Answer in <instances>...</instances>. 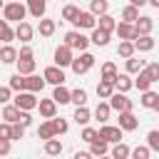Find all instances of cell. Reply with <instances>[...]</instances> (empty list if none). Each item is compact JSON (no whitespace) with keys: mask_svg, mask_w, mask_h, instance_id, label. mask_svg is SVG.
Segmentation results:
<instances>
[{"mask_svg":"<svg viewBox=\"0 0 159 159\" xmlns=\"http://www.w3.org/2000/svg\"><path fill=\"white\" fill-rule=\"evenodd\" d=\"M25 15H27V5H22V2H7L5 7H2V20H7V22H25Z\"/></svg>","mask_w":159,"mask_h":159,"instance_id":"cell-1","label":"cell"},{"mask_svg":"<svg viewBox=\"0 0 159 159\" xmlns=\"http://www.w3.org/2000/svg\"><path fill=\"white\" fill-rule=\"evenodd\" d=\"M12 104H15L20 112H32V109H37L40 99H37L32 92H17V94L12 97Z\"/></svg>","mask_w":159,"mask_h":159,"instance_id":"cell-2","label":"cell"},{"mask_svg":"<svg viewBox=\"0 0 159 159\" xmlns=\"http://www.w3.org/2000/svg\"><path fill=\"white\" fill-rule=\"evenodd\" d=\"M62 45H67L70 50H80V52H84L87 45H89V37H84L80 30H70V32L65 35V42H62Z\"/></svg>","mask_w":159,"mask_h":159,"instance_id":"cell-3","label":"cell"},{"mask_svg":"<svg viewBox=\"0 0 159 159\" xmlns=\"http://www.w3.org/2000/svg\"><path fill=\"white\" fill-rule=\"evenodd\" d=\"M70 67H72V72H75L77 77H80V75H87V72L94 67V55L82 52L80 57H75V60H72V65H70Z\"/></svg>","mask_w":159,"mask_h":159,"instance_id":"cell-4","label":"cell"},{"mask_svg":"<svg viewBox=\"0 0 159 159\" xmlns=\"http://www.w3.org/2000/svg\"><path fill=\"white\" fill-rule=\"evenodd\" d=\"M109 107H112L114 112H119V114H122V112H132V109H134V102H132L127 94L114 92V94L109 97Z\"/></svg>","mask_w":159,"mask_h":159,"instance_id":"cell-5","label":"cell"},{"mask_svg":"<svg viewBox=\"0 0 159 159\" xmlns=\"http://www.w3.org/2000/svg\"><path fill=\"white\" fill-rule=\"evenodd\" d=\"M42 77H45V82H50V84H55V87L65 84V70H62V67H57V65H50V67H45Z\"/></svg>","mask_w":159,"mask_h":159,"instance_id":"cell-6","label":"cell"},{"mask_svg":"<svg viewBox=\"0 0 159 159\" xmlns=\"http://www.w3.org/2000/svg\"><path fill=\"white\" fill-rule=\"evenodd\" d=\"M99 139H104L107 144H119L122 142V129L112 127V124H102L99 127Z\"/></svg>","mask_w":159,"mask_h":159,"instance_id":"cell-7","label":"cell"},{"mask_svg":"<svg viewBox=\"0 0 159 159\" xmlns=\"http://www.w3.org/2000/svg\"><path fill=\"white\" fill-rule=\"evenodd\" d=\"M72 25H75L77 30H94V27H97V17H94L89 10H82Z\"/></svg>","mask_w":159,"mask_h":159,"instance_id":"cell-8","label":"cell"},{"mask_svg":"<svg viewBox=\"0 0 159 159\" xmlns=\"http://www.w3.org/2000/svg\"><path fill=\"white\" fill-rule=\"evenodd\" d=\"M72 60H75V55H72V50H70L67 45H60V47L55 50V65H57V67L65 70V67L72 65Z\"/></svg>","mask_w":159,"mask_h":159,"instance_id":"cell-9","label":"cell"},{"mask_svg":"<svg viewBox=\"0 0 159 159\" xmlns=\"http://www.w3.org/2000/svg\"><path fill=\"white\" fill-rule=\"evenodd\" d=\"M114 32L119 35V40H122V42H134V40L139 37L132 22H117V30H114Z\"/></svg>","mask_w":159,"mask_h":159,"instance_id":"cell-10","label":"cell"},{"mask_svg":"<svg viewBox=\"0 0 159 159\" xmlns=\"http://www.w3.org/2000/svg\"><path fill=\"white\" fill-rule=\"evenodd\" d=\"M122 132H134L139 127V119L134 117V112H122L119 114V124H117Z\"/></svg>","mask_w":159,"mask_h":159,"instance_id":"cell-11","label":"cell"},{"mask_svg":"<svg viewBox=\"0 0 159 159\" xmlns=\"http://www.w3.org/2000/svg\"><path fill=\"white\" fill-rule=\"evenodd\" d=\"M32 35H35V27H32L30 22H20V25L15 27V37H17V40H20L22 45H30Z\"/></svg>","mask_w":159,"mask_h":159,"instance_id":"cell-12","label":"cell"},{"mask_svg":"<svg viewBox=\"0 0 159 159\" xmlns=\"http://www.w3.org/2000/svg\"><path fill=\"white\" fill-rule=\"evenodd\" d=\"M37 109H40V117H45V119H55V114H57V102H55L52 97H50V99H40Z\"/></svg>","mask_w":159,"mask_h":159,"instance_id":"cell-13","label":"cell"},{"mask_svg":"<svg viewBox=\"0 0 159 159\" xmlns=\"http://www.w3.org/2000/svg\"><path fill=\"white\" fill-rule=\"evenodd\" d=\"M45 77H37V75H30V77H25V92H32V94H37V92H42L45 89Z\"/></svg>","mask_w":159,"mask_h":159,"instance_id":"cell-14","label":"cell"},{"mask_svg":"<svg viewBox=\"0 0 159 159\" xmlns=\"http://www.w3.org/2000/svg\"><path fill=\"white\" fill-rule=\"evenodd\" d=\"M112 84H114V89H117V92H122V94H127V92H129V89L134 87V80H132V77H129V75L124 72V75H117Z\"/></svg>","mask_w":159,"mask_h":159,"instance_id":"cell-15","label":"cell"},{"mask_svg":"<svg viewBox=\"0 0 159 159\" xmlns=\"http://www.w3.org/2000/svg\"><path fill=\"white\" fill-rule=\"evenodd\" d=\"M45 10H47V0H27V12L37 20L45 17Z\"/></svg>","mask_w":159,"mask_h":159,"instance_id":"cell-16","label":"cell"},{"mask_svg":"<svg viewBox=\"0 0 159 159\" xmlns=\"http://www.w3.org/2000/svg\"><path fill=\"white\" fill-rule=\"evenodd\" d=\"M152 27H154V20L149 17V15H139V20L134 22V30H137V35L142 37V35H149L152 32Z\"/></svg>","mask_w":159,"mask_h":159,"instance_id":"cell-17","label":"cell"},{"mask_svg":"<svg viewBox=\"0 0 159 159\" xmlns=\"http://www.w3.org/2000/svg\"><path fill=\"white\" fill-rule=\"evenodd\" d=\"M154 45H157V42H154L152 35H142V37L134 40V50H137V52H152Z\"/></svg>","mask_w":159,"mask_h":159,"instance_id":"cell-18","label":"cell"},{"mask_svg":"<svg viewBox=\"0 0 159 159\" xmlns=\"http://www.w3.org/2000/svg\"><path fill=\"white\" fill-rule=\"evenodd\" d=\"M52 99H55L57 104H70V102H72V89H67L65 84H60V87H55Z\"/></svg>","mask_w":159,"mask_h":159,"instance_id":"cell-19","label":"cell"},{"mask_svg":"<svg viewBox=\"0 0 159 159\" xmlns=\"http://www.w3.org/2000/svg\"><path fill=\"white\" fill-rule=\"evenodd\" d=\"M55 30H57V22H55V20H50V17H42V20H40V25H37V32H40L42 37H52V35H55Z\"/></svg>","mask_w":159,"mask_h":159,"instance_id":"cell-20","label":"cell"},{"mask_svg":"<svg viewBox=\"0 0 159 159\" xmlns=\"http://www.w3.org/2000/svg\"><path fill=\"white\" fill-rule=\"evenodd\" d=\"M89 42H92V45H97V47H107V45H109V32H104V30L94 27V30H92Z\"/></svg>","mask_w":159,"mask_h":159,"instance_id":"cell-21","label":"cell"},{"mask_svg":"<svg viewBox=\"0 0 159 159\" xmlns=\"http://www.w3.org/2000/svg\"><path fill=\"white\" fill-rule=\"evenodd\" d=\"M0 62H5V65L17 62V50H15L12 45H2V47H0Z\"/></svg>","mask_w":159,"mask_h":159,"instance_id":"cell-22","label":"cell"},{"mask_svg":"<svg viewBox=\"0 0 159 159\" xmlns=\"http://www.w3.org/2000/svg\"><path fill=\"white\" fill-rule=\"evenodd\" d=\"M2 119H5L7 124H17V122H20V109H17L15 104H5V107H2Z\"/></svg>","mask_w":159,"mask_h":159,"instance_id":"cell-23","label":"cell"},{"mask_svg":"<svg viewBox=\"0 0 159 159\" xmlns=\"http://www.w3.org/2000/svg\"><path fill=\"white\" fill-rule=\"evenodd\" d=\"M107 152H109V144H107L104 139H94V142L89 144V154L97 157V159H99V157H107Z\"/></svg>","mask_w":159,"mask_h":159,"instance_id":"cell-24","label":"cell"},{"mask_svg":"<svg viewBox=\"0 0 159 159\" xmlns=\"http://www.w3.org/2000/svg\"><path fill=\"white\" fill-rule=\"evenodd\" d=\"M89 12H92L94 17L107 15V12H109V0H92V2H89Z\"/></svg>","mask_w":159,"mask_h":159,"instance_id":"cell-25","label":"cell"},{"mask_svg":"<svg viewBox=\"0 0 159 159\" xmlns=\"http://www.w3.org/2000/svg\"><path fill=\"white\" fill-rule=\"evenodd\" d=\"M97 27H99V30H104V32H109V35H112V32H114V30H117V20H114V17H112V15H109V12H107V15H102V17H99V20H97Z\"/></svg>","mask_w":159,"mask_h":159,"instance_id":"cell-26","label":"cell"},{"mask_svg":"<svg viewBox=\"0 0 159 159\" xmlns=\"http://www.w3.org/2000/svg\"><path fill=\"white\" fill-rule=\"evenodd\" d=\"M114 92H117V89H114V84H112V82H104V80H99V82H97V97H99V99H109Z\"/></svg>","mask_w":159,"mask_h":159,"instance_id":"cell-27","label":"cell"},{"mask_svg":"<svg viewBox=\"0 0 159 159\" xmlns=\"http://www.w3.org/2000/svg\"><path fill=\"white\" fill-rule=\"evenodd\" d=\"M37 137H40V139H45V142L57 137V134H55V127H52V119H47V122H42V124L37 127Z\"/></svg>","mask_w":159,"mask_h":159,"instance_id":"cell-28","label":"cell"},{"mask_svg":"<svg viewBox=\"0 0 159 159\" xmlns=\"http://www.w3.org/2000/svg\"><path fill=\"white\" fill-rule=\"evenodd\" d=\"M109 157H112V159H129V157H132V149H129L124 142H119V144H114V147H112Z\"/></svg>","mask_w":159,"mask_h":159,"instance_id":"cell-29","label":"cell"},{"mask_svg":"<svg viewBox=\"0 0 159 159\" xmlns=\"http://www.w3.org/2000/svg\"><path fill=\"white\" fill-rule=\"evenodd\" d=\"M12 40H15V30L10 27V22H7V20H0V42L10 45Z\"/></svg>","mask_w":159,"mask_h":159,"instance_id":"cell-30","label":"cell"},{"mask_svg":"<svg viewBox=\"0 0 159 159\" xmlns=\"http://www.w3.org/2000/svg\"><path fill=\"white\" fill-rule=\"evenodd\" d=\"M139 102H142V107H144V109H154V107H157V102H159V94H157V92H152V89H147V92H142V99H139Z\"/></svg>","mask_w":159,"mask_h":159,"instance_id":"cell-31","label":"cell"},{"mask_svg":"<svg viewBox=\"0 0 159 159\" xmlns=\"http://www.w3.org/2000/svg\"><path fill=\"white\" fill-rule=\"evenodd\" d=\"M77 124H82V127H87L89 124V119H92V112L87 109V107H77L75 109V117H72Z\"/></svg>","mask_w":159,"mask_h":159,"instance_id":"cell-32","label":"cell"},{"mask_svg":"<svg viewBox=\"0 0 159 159\" xmlns=\"http://www.w3.org/2000/svg\"><path fill=\"white\" fill-rule=\"evenodd\" d=\"M45 154L47 157H60L62 154V142L60 139H47L45 142Z\"/></svg>","mask_w":159,"mask_h":159,"instance_id":"cell-33","label":"cell"},{"mask_svg":"<svg viewBox=\"0 0 159 159\" xmlns=\"http://www.w3.org/2000/svg\"><path fill=\"white\" fill-rule=\"evenodd\" d=\"M139 20V7H134V5H127L124 10H122V22H137Z\"/></svg>","mask_w":159,"mask_h":159,"instance_id":"cell-34","label":"cell"},{"mask_svg":"<svg viewBox=\"0 0 159 159\" xmlns=\"http://www.w3.org/2000/svg\"><path fill=\"white\" fill-rule=\"evenodd\" d=\"M144 67H147L144 60H137V57H129L127 60V75H139Z\"/></svg>","mask_w":159,"mask_h":159,"instance_id":"cell-35","label":"cell"},{"mask_svg":"<svg viewBox=\"0 0 159 159\" xmlns=\"http://www.w3.org/2000/svg\"><path fill=\"white\" fill-rule=\"evenodd\" d=\"M35 60H17V72L22 75V77H30L32 72H35Z\"/></svg>","mask_w":159,"mask_h":159,"instance_id":"cell-36","label":"cell"},{"mask_svg":"<svg viewBox=\"0 0 159 159\" xmlns=\"http://www.w3.org/2000/svg\"><path fill=\"white\" fill-rule=\"evenodd\" d=\"M109 114H112V107H109V102H99V104H97V109H94V119H99V122H107V119H109Z\"/></svg>","mask_w":159,"mask_h":159,"instance_id":"cell-37","label":"cell"},{"mask_svg":"<svg viewBox=\"0 0 159 159\" xmlns=\"http://www.w3.org/2000/svg\"><path fill=\"white\" fill-rule=\"evenodd\" d=\"M80 12H82V10H80L77 5H72V2H70V5H65V7H62V20H67V22H75Z\"/></svg>","mask_w":159,"mask_h":159,"instance_id":"cell-38","label":"cell"},{"mask_svg":"<svg viewBox=\"0 0 159 159\" xmlns=\"http://www.w3.org/2000/svg\"><path fill=\"white\" fill-rule=\"evenodd\" d=\"M114 77H117V65L114 62H104L102 65V80L104 82H114Z\"/></svg>","mask_w":159,"mask_h":159,"instance_id":"cell-39","label":"cell"},{"mask_svg":"<svg viewBox=\"0 0 159 159\" xmlns=\"http://www.w3.org/2000/svg\"><path fill=\"white\" fill-rule=\"evenodd\" d=\"M134 42H119V47H117V55L119 57H124V60H129V57H134Z\"/></svg>","mask_w":159,"mask_h":159,"instance_id":"cell-40","label":"cell"},{"mask_svg":"<svg viewBox=\"0 0 159 159\" xmlns=\"http://www.w3.org/2000/svg\"><path fill=\"white\" fill-rule=\"evenodd\" d=\"M12 92H25V77L20 75V72H15L12 77H10V84H7Z\"/></svg>","mask_w":159,"mask_h":159,"instance_id":"cell-41","label":"cell"},{"mask_svg":"<svg viewBox=\"0 0 159 159\" xmlns=\"http://www.w3.org/2000/svg\"><path fill=\"white\" fill-rule=\"evenodd\" d=\"M134 87H137L139 92H147V89L152 87V80H149V77L144 75V70H142V72L137 75V80H134Z\"/></svg>","mask_w":159,"mask_h":159,"instance_id":"cell-42","label":"cell"},{"mask_svg":"<svg viewBox=\"0 0 159 159\" xmlns=\"http://www.w3.org/2000/svg\"><path fill=\"white\" fill-rule=\"evenodd\" d=\"M72 104H77V107H87V92L84 89H72Z\"/></svg>","mask_w":159,"mask_h":159,"instance_id":"cell-43","label":"cell"},{"mask_svg":"<svg viewBox=\"0 0 159 159\" xmlns=\"http://www.w3.org/2000/svg\"><path fill=\"white\" fill-rule=\"evenodd\" d=\"M144 75L152 80V82H159V62H149L144 67Z\"/></svg>","mask_w":159,"mask_h":159,"instance_id":"cell-44","label":"cell"},{"mask_svg":"<svg viewBox=\"0 0 159 159\" xmlns=\"http://www.w3.org/2000/svg\"><path fill=\"white\" fill-rule=\"evenodd\" d=\"M147 147H149L152 152H159V129H152V132L147 134Z\"/></svg>","mask_w":159,"mask_h":159,"instance_id":"cell-45","label":"cell"},{"mask_svg":"<svg viewBox=\"0 0 159 159\" xmlns=\"http://www.w3.org/2000/svg\"><path fill=\"white\" fill-rule=\"evenodd\" d=\"M80 139H82V142H87V144H92L94 139H99V132H97V129H92V127H84Z\"/></svg>","mask_w":159,"mask_h":159,"instance_id":"cell-46","label":"cell"},{"mask_svg":"<svg viewBox=\"0 0 159 159\" xmlns=\"http://www.w3.org/2000/svg\"><path fill=\"white\" fill-rule=\"evenodd\" d=\"M132 159H152V149L149 147H134L132 149Z\"/></svg>","mask_w":159,"mask_h":159,"instance_id":"cell-47","label":"cell"},{"mask_svg":"<svg viewBox=\"0 0 159 159\" xmlns=\"http://www.w3.org/2000/svg\"><path fill=\"white\" fill-rule=\"evenodd\" d=\"M52 127H55V134H65V132L70 129V124H67V122H65L62 117H60V119L55 117V119H52Z\"/></svg>","mask_w":159,"mask_h":159,"instance_id":"cell-48","label":"cell"},{"mask_svg":"<svg viewBox=\"0 0 159 159\" xmlns=\"http://www.w3.org/2000/svg\"><path fill=\"white\" fill-rule=\"evenodd\" d=\"M32 57H35L32 47H30V45H22V47H20V52H17V60H32Z\"/></svg>","mask_w":159,"mask_h":159,"instance_id":"cell-49","label":"cell"},{"mask_svg":"<svg viewBox=\"0 0 159 159\" xmlns=\"http://www.w3.org/2000/svg\"><path fill=\"white\" fill-rule=\"evenodd\" d=\"M25 137V127L22 124H12V134H10V142H17Z\"/></svg>","mask_w":159,"mask_h":159,"instance_id":"cell-50","label":"cell"},{"mask_svg":"<svg viewBox=\"0 0 159 159\" xmlns=\"http://www.w3.org/2000/svg\"><path fill=\"white\" fill-rule=\"evenodd\" d=\"M12 99V89L10 87H0V104H7Z\"/></svg>","mask_w":159,"mask_h":159,"instance_id":"cell-51","label":"cell"},{"mask_svg":"<svg viewBox=\"0 0 159 159\" xmlns=\"http://www.w3.org/2000/svg\"><path fill=\"white\" fill-rule=\"evenodd\" d=\"M10 134H12V124L2 122V124H0V139H10Z\"/></svg>","mask_w":159,"mask_h":159,"instance_id":"cell-52","label":"cell"},{"mask_svg":"<svg viewBox=\"0 0 159 159\" xmlns=\"http://www.w3.org/2000/svg\"><path fill=\"white\" fill-rule=\"evenodd\" d=\"M10 149H12V142L10 139H0V157H7Z\"/></svg>","mask_w":159,"mask_h":159,"instance_id":"cell-53","label":"cell"},{"mask_svg":"<svg viewBox=\"0 0 159 159\" xmlns=\"http://www.w3.org/2000/svg\"><path fill=\"white\" fill-rule=\"evenodd\" d=\"M17 124L30 127V124H32V114H30V112H20V122H17Z\"/></svg>","mask_w":159,"mask_h":159,"instance_id":"cell-54","label":"cell"},{"mask_svg":"<svg viewBox=\"0 0 159 159\" xmlns=\"http://www.w3.org/2000/svg\"><path fill=\"white\" fill-rule=\"evenodd\" d=\"M72 159H94V157H92L89 152H75V157H72Z\"/></svg>","mask_w":159,"mask_h":159,"instance_id":"cell-55","label":"cell"},{"mask_svg":"<svg viewBox=\"0 0 159 159\" xmlns=\"http://www.w3.org/2000/svg\"><path fill=\"white\" fill-rule=\"evenodd\" d=\"M129 5H134V7H142V5H147V0H129Z\"/></svg>","mask_w":159,"mask_h":159,"instance_id":"cell-56","label":"cell"},{"mask_svg":"<svg viewBox=\"0 0 159 159\" xmlns=\"http://www.w3.org/2000/svg\"><path fill=\"white\" fill-rule=\"evenodd\" d=\"M147 2H149L152 7H157V10H159V0H147Z\"/></svg>","mask_w":159,"mask_h":159,"instance_id":"cell-57","label":"cell"},{"mask_svg":"<svg viewBox=\"0 0 159 159\" xmlns=\"http://www.w3.org/2000/svg\"><path fill=\"white\" fill-rule=\"evenodd\" d=\"M2 7H5V5H2V0H0V10H2Z\"/></svg>","mask_w":159,"mask_h":159,"instance_id":"cell-58","label":"cell"},{"mask_svg":"<svg viewBox=\"0 0 159 159\" xmlns=\"http://www.w3.org/2000/svg\"><path fill=\"white\" fill-rule=\"evenodd\" d=\"M154 109H157V112H159V102H157V107H154Z\"/></svg>","mask_w":159,"mask_h":159,"instance_id":"cell-59","label":"cell"},{"mask_svg":"<svg viewBox=\"0 0 159 159\" xmlns=\"http://www.w3.org/2000/svg\"><path fill=\"white\" fill-rule=\"evenodd\" d=\"M99 159H112V157H99Z\"/></svg>","mask_w":159,"mask_h":159,"instance_id":"cell-60","label":"cell"}]
</instances>
